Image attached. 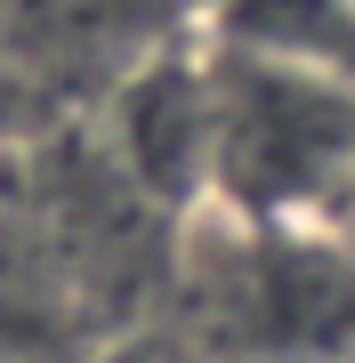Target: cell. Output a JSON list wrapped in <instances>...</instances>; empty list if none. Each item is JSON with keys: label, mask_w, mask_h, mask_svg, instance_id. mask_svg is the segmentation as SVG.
Wrapping results in <instances>:
<instances>
[{"label": "cell", "mask_w": 355, "mask_h": 363, "mask_svg": "<svg viewBox=\"0 0 355 363\" xmlns=\"http://www.w3.org/2000/svg\"><path fill=\"white\" fill-rule=\"evenodd\" d=\"M210 89H218V169H210L218 218L259 226V234H299L355 210V81L347 73L210 49Z\"/></svg>", "instance_id": "cell-1"}, {"label": "cell", "mask_w": 355, "mask_h": 363, "mask_svg": "<svg viewBox=\"0 0 355 363\" xmlns=\"http://www.w3.org/2000/svg\"><path fill=\"white\" fill-rule=\"evenodd\" d=\"M347 9H355V0H347Z\"/></svg>", "instance_id": "cell-7"}, {"label": "cell", "mask_w": 355, "mask_h": 363, "mask_svg": "<svg viewBox=\"0 0 355 363\" xmlns=\"http://www.w3.org/2000/svg\"><path fill=\"white\" fill-rule=\"evenodd\" d=\"M347 226H355V210H347Z\"/></svg>", "instance_id": "cell-6"}, {"label": "cell", "mask_w": 355, "mask_h": 363, "mask_svg": "<svg viewBox=\"0 0 355 363\" xmlns=\"http://www.w3.org/2000/svg\"><path fill=\"white\" fill-rule=\"evenodd\" d=\"M113 363H137V355H113Z\"/></svg>", "instance_id": "cell-5"}, {"label": "cell", "mask_w": 355, "mask_h": 363, "mask_svg": "<svg viewBox=\"0 0 355 363\" xmlns=\"http://www.w3.org/2000/svg\"><path fill=\"white\" fill-rule=\"evenodd\" d=\"M202 40L235 57H275V65H315L355 81L347 0H202Z\"/></svg>", "instance_id": "cell-4"}, {"label": "cell", "mask_w": 355, "mask_h": 363, "mask_svg": "<svg viewBox=\"0 0 355 363\" xmlns=\"http://www.w3.org/2000/svg\"><path fill=\"white\" fill-rule=\"evenodd\" d=\"M242 283L226 307L242 315V339L259 363H347L355 355V242L331 226L259 234L242 226L235 250Z\"/></svg>", "instance_id": "cell-2"}, {"label": "cell", "mask_w": 355, "mask_h": 363, "mask_svg": "<svg viewBox=\"0 0 355 363\" xmlns=\"http://www.w3.org/2000/svg\"><path fill=\"white\" fill-rule=\"evenodd\" d=\"M113 162L145 202L162 210H202L218 169V89H210V49H154L121 73L113 89Z\"/></svg>", "instance_id": "cell-3"}]
</instances>
